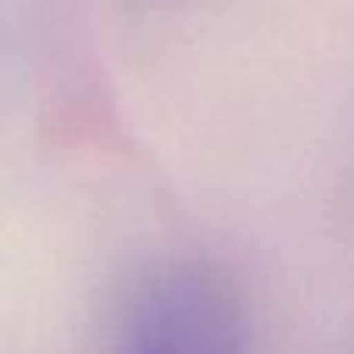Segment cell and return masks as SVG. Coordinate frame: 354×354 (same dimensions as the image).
<instances>
[{"mask_svg": "<svg viewBox=\"0 0 354 354\" xmlns=\"http://www.w3.org/2000/svg\"><path fill=\"white\" fill-rule=\"evenodd\" d=\"M112 333L131 351H236L245 317L221 270L177 258L147 264L124 283Z\"/></svg>", "mask_w": 354, "mask_h": 354, "instance_id": "cell-1", "label": "cell"}]
</instances>
